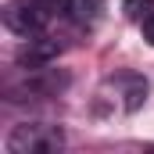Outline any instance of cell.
<instances>
[{"instance_id":"cell-4","label":"cell","mask_w":154,"mask_h":154,"mask_svg":"<svg viewBox=\"0 0 154 154\" xmlns=\"http://www.w3.org/2000/svg\"><path fill=\"white\" fill-rule=\"evenodd\" d=\"M122 7H125V14H129L133 22H143V18L154 11V0H125Z\"/></svg>"},{"instance_id":"cell-3","label":"cell","mask_w":154,"mask_h":154,"mask_svg":"<svg viewBox=\"0 0 154 154\" xmlns=\"http://www.w3.org/2000/svg\"><path fill=\"white\" fill-rule=\"evenodd\" d=\"M54 57H57V43L47 39L43 32L29 36V43L18 50V65L22 68H47V61H54Z\"/></svg>"},{"instance_id":"cell-2","label":"cell","mask_w":154,"mask_h":154,"mask_svg":"<svg viewBox=\"0 0 154 154\" xmlns=\"http://www.w3.org/2000/svg\"><path fill=\"white\" fill-rule=\"evenodd\" d=\"M54 11L47 7V0H11L4 7V25L14 32V36H39L47 25H50Z\"/></svg>"},{"instance_id":"cell-1","label":"cell","mask_w":154,"mask_h":154,"mask_svg":"<svg viewBox=\"0 0 154 154\" xmlns=\"http://www.w3.org/2000/svg\"><path fill=\"white\" fill-rule=\"evenodd\" d=\"M61 147H65V133L47 122H22L7 136L11 154H57Z\"/></svg>"},{"instance_id":"cell-5","label":"cell","mask_w":154,"mask_h":154,"mask_svg":"<svg viewBox=\"0 0 154 154\" xmlns=\"http://www.w3.org/2000/svg\"><path fill=\"white\" fill-rule=\"evenodd\" d=\"M140 32H143V39H147V43L154 47V11L147 14V18H143V22H140Z\"/></svg>"}]
</instances>
